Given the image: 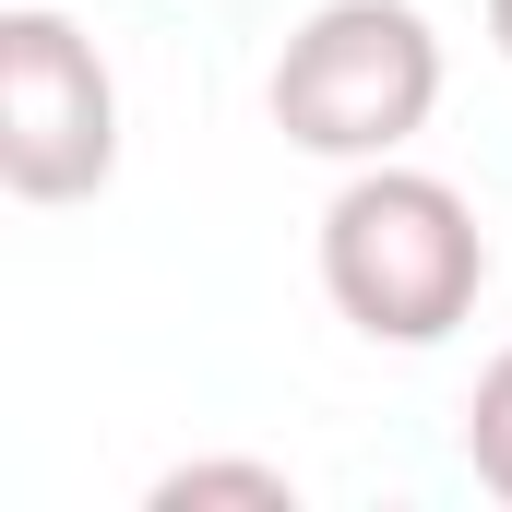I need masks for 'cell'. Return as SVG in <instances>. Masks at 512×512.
I'll return each mask as SVG.
<instances>
[{
    "instance_id": "1",
    "label": "cell",
    "mask_w": 512,
    "mask_h": 512,
    "mask_svg": "<svg viewBox=\"0 0 512 512\" xmlns=\"http://www.w3.org/2000/svg\"><path fill=\"white\" fill-rule=\"evenodd\" d=\"M477 286H489V239H477V203L429 167H346V191L322 203V298L370 334V346H441L477 322Z\"/></svg>"
},
{
    "instance_id": "2",
    "label": "cell",
    "mask_w": 512,
    "mask_h": 512,
    "mask_svg": "<svg viewBox=\"0 0 512 512\" xmlns=\"http://www.w3.org/2000/svg\"><path fill=\"white\" fill-rule=\"evenodd\" d=\"M262 108H274V131L298 155H322V167H382L441 108V36H429L417 0H322L274 48Z\"/></svg>"
},
{
    "instance_id": "3",
    "label": "cell",
    "mask_w": 512,
    "mask_h": 512,
    "mask_svg": "<svg viewBox=\"0 0 512 512\" xmlns=\"http://www.w3.org/2000/svg\"><path fill=\"white\" fill-rule=\"evenodd\" d=\"M120 179V72L48 0L0 12V191L12 203H96Z\"/></svg>"
},
{
    "instance_id": "4",
    "label": "cell",
    "mask_w": 512,
    "mask_h": 512,
    "mask_svg": "<svg viewBox=\"0 0 512 512\" xmlns=\"http://www.w3.org/2000/svg\"><path fill=\"white\" fill-rule=\"evenodd\" d=\"M143 501H155V512H215V501L298 512V477H286V465H239V453H203V465H167V477H155Z\"/></svg>"
},
{
    "instance_id": "5",
    "label": "cell",
    "mask_w": 512,
    "mask_h": 512,
    "mask_svg": "<svg viewBox=\"0 0 512 512\" xmlns=\"http://www.w3.org/2000/svg\"><path fill=\"white\" fill-rule=\"evenodd\" d=\"M465 465H477L489 501H512V346L477 370V393H465Z\"/></svg>"
},
{
    "instance_id": "6",
    "label": "cell",
    "mask_w": 512,
    "mask_h": 512,
    "mask_svg": "<svg viewBox=\"0 0 512 512\" xmlns=\"http://www.w3.org/2000/svg\"><path fill=\"white\" fill-rule=\"evenodd\" d=\"M489 48H501V60H512V0H489Z\"/></svg>"
}]
</instances>
